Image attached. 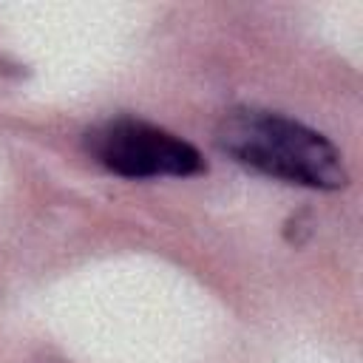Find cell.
<instances>
[{
  "mask_svg": "<svg viewBox=\"0 0 363 363\" xmlns=\"http://www.w3.org/2000/svg\"><path fill=\"white\" fill-rule=\"evenodd\" d=\"M85 150L105 170L125 179L199 176L207 170L201 153L182 136L142 119H108L85 133Z\"/></svg>",
  "mask_w": 363,
  "mask_h": 363,
  "instance_id": "7a4b0ae2",
  "label": "cell"
},
{
  "mask_svg": "<svg viewBox=\"0 0 363 363\" xmlns=\"http://www.w3.org/2000/svg\"><path fill=\"white\" fill-rule=\"evenodd\" d=\"M216 142L238 164L289 184L337 190L349 182L340 150L323 133L284 113L233 108L221 116Z\"/></svg>",
  "mask_w": 363,
  "mask_h": 363,
  "instance_id": "6da1fadb",
  "label": "cell"
}]
</instances>
